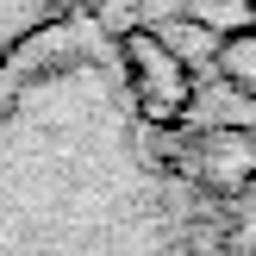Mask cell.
I'll list each match as a JSON object with an SVG mask.
<instances>
[{
	"label": "cell",
	"instance_id": "cell-1",
	"mask_svg": "<svg viewBox=\"0 0 256 256\" xmlns=\"http://www.w3.org/2000/svg\"><path fill=\"white\" fill-rule=\"evenodd\" d=\"M125 50V69H132V94H138V112L150 125H182L188 119V100H194V62L156 32V25H125L119 38Z\"/></svg>",
	"mask_w": 256,
	"mask_h": 256
},
{
	"label": "cell",
	"instance_id": "cell-2",
	"mask_svg": "<svg viewBox=\"0 0 256 256\" xmlns=\"http://www.w3.org/2000/svg\"><path fill=\"white\" fill-rule=\"evenodd\" d=\"M188 175L219 200L250 194L256 188V125H206V132H194Z\"/></svg>",
	"mask_w": 256,
	"mask_h": 256
},
{
	"label": "cell",
	"instance_id": "cell-3",
	"mask_svg": "<svg viewBox=\"0 0 256 256\" xmlns=\"http://www.w3.org/2000/svg\"><path fill=\"white\" fill-rule=\"evenodd\" d=\"M212 75L232 82L244 100H256V25H250V32L219 38V50H212Z\"/></svg>",
	"mask_w": 256,
	"mask_h": 256
},
{
	"label": "cell",
	"instance_id": "cell-4",
	"mask_svg": "<svg viewBox=\"0 0 256 256\" xmlns=\"http://www.w3.org/2000/svg\"><path fill=\"white\" fill-rule=\"evenodd\" d=\"M182 19L212 32V38H232V32L256 25V0H182Z\"/></svg>",
	"mask_w": 256,
	"mask_h": 256
}]
</instances>
